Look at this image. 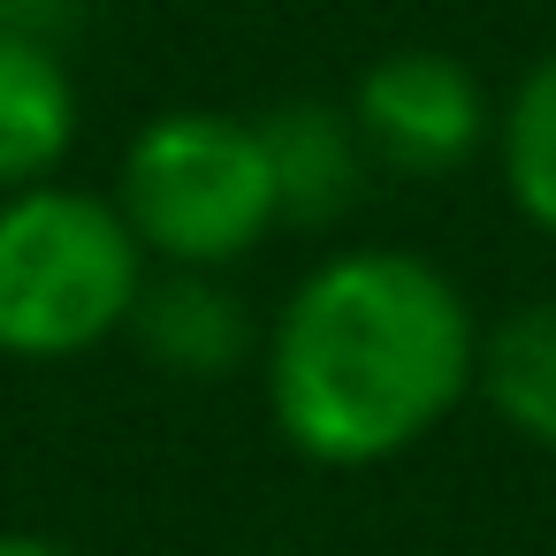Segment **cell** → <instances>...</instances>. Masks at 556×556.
Instances as JSON below:
<instances>
[{
  "mask_svg": "<svg viewBox=\"0 0 556 556\" xmlns=\"http://www.w3.org/2000/svg\"><path fill=\"white\" fill-rule=\"evenodd\" d=\"M480 374V313L412 244H343L267 313L260 396L290 457L374 472L412 457Z\"/></svg>",
  "mask_w": 556,
  "mask_h": 556,
  "instance_id": "1",
  "label": "cell"
},
{
  "mask_svg": "<svg viewBox=\"0 0 556 556\" xmlns=\"http://www.w3.org/2000/svg\"><path fill=\"white\" fill-rule=\"evenodd\" d=\"M153 260L108 191L70 176L0 199V358L62 366L130 336Z\"/></svg>",
  "mask_w": 556,
  "mask_h": 556,
  "instance_id": "2",
  "label": "cell"
},
{
  "mask_svg": "<svg viewBox=\"0 0 556 556\" xmlns=\"http://www.w3.org/2000/svg\"><path fill=\"white\" fill-rule=\"evenodd\" d=\"M153 267H222L237 275L275 229V176L260 123L237 108H161L130 130L108 191Z\"/></svg>",
  "mask_w": 556,
  "mask_h": 556,
  "instance_id": "3",
  "label": "cell"
},
{
  "mask_svg": "<svg viewBox=\"0 0 556 556\" xmlns=\"http://www.w3.org/2000/svg\"><path fill=\"white\" fill-rule=\"evenodd\" d=\"M358 146L389 176H457L495 146V100L480 70L450 47H389L374 54L343 92Z\"/></svg>",
  "mask_w": 556,
  "mask_h": 556,
  "instance_id": "4",
  "label": "cell"
},
{
  "mask_svg": "<svg viewBox=\"0 0 556 556\" xmlns=\"http://www.w3.org/2000/svg\"><path fill=\"white\" fill-rule=\"evenodd\" d=\"M130 343L146 351L153 374L214 389V381L260 374L267 320L222 267H153L138 290V313H130Z\"/></svg>",
  "mask_w": 556,
  "mask_h": 556,
  "instance_id": "5",
  "label": "cell"
},
{
  "mask_svg": "<svg viewBox=\"0 0 556 556\" xmlns=\"http://www.w3.org/2000/svg\"><path fill=\"white\" fill-rule=\"evenodd\" d=\"M260 123V146H267V176H275V214L282 229H336L343 214H358L366 199V146H358V123L343 100H275L252 115Z\"/></svg>",
  "mask_w": 556,
  "mask_h": 556,
  "instance_id": "6",
  "label": "cell"
},
{
  "mask_svg": "<svg viewBox=\"0 0 556 556\" xmlns=\"http://www.w3.org/2000/svg\"><path fill=\"white\" fill-rule=\"evenodd\" d=\"M77 123H85V100H77L70 47L0 31V199L54 184L77 146Z\"/></svg>",
  "mask_w": 556,
  "mask_h": 556,
  "instance_id": "7",
  "label": "cell"
},
{
  "mask_svg": "<svg viewBox=\"0 0 556 556\" xmlns=\"http://www.w3.org/2000/svg\"><path fill=\"white\" fill-rule=\"evenodd\" d=\"M472 396L541 457H556V298H518L510 313L480 320V374Z\"/></svg>",
  "mask_w": 556,
  "mask_h": 556,
  "instance_id": "8",
  "label": "cell"
},
{
  "mask_svg": "<svg viewBox=\"0 0 556 556\" xmlns=\"http://www.w3.org/2000/svg\"><path fill=\"white\" fill-rule=\"evenodd\" d=\"M495 176H503V199L510 214L556 244V54L526 62L518 85L503 92L495 108Z\"/></svg>",
  "mask_w": 556,
  "mask_h": 556,
  "instance_id": "9",
  "label": "cell"
},
{
  "mask_svg": "<svg viewBox=\"0 0 556 556\" xmlns=\"http://www.w3.org/2000/svg\"><path fill=\"white\" fill-rule=\"evenodd\" d=\"M100 0H0V31H24V39H47V47H70L85 24H92Z\"/></svg>",
  "mask_w": 556,
  "mask_h": 556,
  "instance_id": "10",
  "label": "cell"
},
{
  "mask_svg": "<svg viewBox=\"0 0 556 556\" xmlns=\"http://www.w3.org/2000/svg\"><path fill=\"white\" fill-rule=\"evenodd\" d=\"M0 556H77L70 541L54 533H24V526H0Z\"/></svg>",
  "mask_w": 556,
  "mask_h": 556,
  "instance_id": "11",
  "label": "cell"
}]
</instances>
